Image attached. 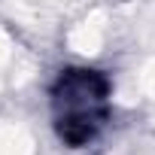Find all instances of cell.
<instances>
[{"label": "cell", "instance_id": "1", "mask_svg": "<svg viewBox=\"0 0 155 155\" xmlns=\"http://www.w3.org/2000/svg\"><path fill=\"white\" fill-rule=\"evenodd\" d=\"M113 119V79L107 70L70 64L49 85V122L61 146H91Z\"/></svg>", "mask_w": 155, "mask_h": 155}]
</instances>
